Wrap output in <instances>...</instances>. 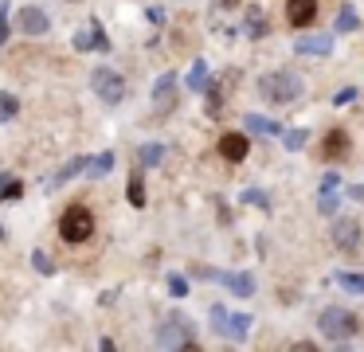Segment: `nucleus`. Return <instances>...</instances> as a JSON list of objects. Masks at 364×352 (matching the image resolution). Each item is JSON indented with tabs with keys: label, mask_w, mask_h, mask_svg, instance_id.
Here are the masks:
<instances>
[{
	"label": "nucleus",
	"mask_w": 364,
	"mask_h": 352,
	"mask_svg": "<svg viewBox=\"0 0 364 352\" xmlns=\"http://www.w3.org/2000/svg\"><path fill=\"white\" fill-rule=\"evenodd\" d=\"M243 200H247V203H255V208H267V196H262V192H255V188H247V192H243Z\"/></svg>",
	"instance_id": "nucleus-30"
},
{
	"label": "nucleus",
	"mask_w": 364,
	"mask_h": 352,
	"mask_svg": "<svg viewBox=\"0 0 364 352\" xmlns=\"http://www.w3.org/2000/svg\"><path fill=\"white\" fill-rule=\"evenodd\" d=\"M348 153V133L345 129H329L325 133V145H321V156L325 161H341Z\"/></svg>",
	"instance_id": "nucleus-13"
},
{
	"label": "nucleus",
	"mask_w": 364,
	"mask_h": 352,
	"mask_svg": "<svg viewBox=\"0 0 364 352\" xmlns=\"http://www.w3.org/2000/svg\"><path fill=\"white\" fill-rule=\"evenodd\" d=\"M9 184H12V176H9V172H0V192H4Z\"/></svg>",
	"instance_id": "nucleus-35"
},
{
	"label": "nucleus",
	"mask_w": 364,
	"mask_h": 352,
	"mask_svg": "<svg viewBox=\"0 0 364 352\" xmlns=\"http://www.w3.org/2000/svg\"><path fill=\"white\" fill-rule=\"evenodd\" d=\"M32 262H36V270H40V274H51V270H55V266H51V258L43 255V250H36V255H32Z\"/></svg>",
	"instance_id": "nucleus-28"
},
{
	"label": "nucleus",
	"mask_w": 364,
	"mask_h": 352,
	"mask_svg": "<svg viewBox=\"0 0 364 352\" xmlns=\"http://www.w3.org/2000/svg\"><path fill=\"white\" fill-rule=\"evenodd\" d=\"M247 129H251V133H278V122L259 117V114H247Z\"/></svg>",
	"instance_id": "nucleus-20"
},
{
	"label": "nucleus",
	"mask_w": 364,
	"mask_h": 352,
	"mask_svg": "<svg viewBox=\"0 0 364 352\" xmlns=\"http://www.w3.org/2000/svg\"><path fill=\"white\" fill-rule=\"evenodd\" d=\"M247 333H251V317H247V313H231V317H228V333H223V336H231V341L243 344Z\"/></svg>",
	"instance_id": "nucleus-16"
},
{
	"label": "nucleus",
	"mask_w": 364,
	"mask_h": 352,
	"mask_svg": "<svg viewBox=\"0 0 364 352\" xmlns=\"http://www.w3.org/2000/svg\"><path fill=\"white\" fill-rule=\"evenodd\" d=\"M333 242H337L341 250H356L360 247V223H356L353 215L333 219Z\"/></svg>",
	"instance_id": "nucleus-7"
},
{
	"label": "nucleus",
	"mask_w": 364,
	"mask_h": 352,
	"mask_svg": "<svg viewBox=\"0 0 364 352\" xmlns=\"http://www.w3.org/2000/svg\"><path fill=\"white\" fill-rule=\"evenodd\" d=\"M337 282L348 294H364V274H337Z\"/></svg>",
	"instance_id": "nucleus-22"
},
{
	"label": "nucleus",
	"mask_w": 364,
	"mask_h": 352,
	"mask_svg": "<svg viewBox=\"0 0 364 352\" xmlns=\"http://www.w3.org/2000/svg\"><path fill=\"white\" fill-rule=\"evenodd\" d=\"M153 106H157L161 114H168V110L176 106V75L157 78V86H153Z\"/></svg>",
	"instance_id": "nucleus-8"
},
{
	"label": "nucleus",
	"mask_w": 364,
	"mask_h": 352,
	"mask_svg": "<svg viewBox=\"0 0 364 352\" xmlns=\"http://www.w3.org/2000/svg\"><path fill=\"white\" fill-rule=\"evenodd\" d=\"M228 317H231V313L228 309H223V305H212V329H215V333H228Z\"/></svg>",
	"instance_id": "nucleus-23"
},
{
	"label": "nucleus",
	"mask_w": 364,
	"mask_h": 352,
	"mask_svg": "<svg viewBox=\"0 0 364 352\" xmlns=\"http://www.w3.org/2000/svg\"><path fill=\"white\" fill-rule=\"evenodd\" d=\"M259 94L274 106H286V102L301 98V78L294 70H270V75L259 78Z\"/></svg>",
	"instance_id": "nucleus-1"
},
{
	"label": "nucleus",
	"mask_w": 364,
	"mask_h": 352,
	"mask_svg": "<svg viewBox=\"0 0 364 352\" xmlns=\"http://www.w3.org/2000/svg\"><path fill=\"white\" fill-rule=\"evenodd\" d=\"M314 16H317V0H286V20H290L294 28L314 23Z\"/></svg>",
	"instance_id": "nucleus-10"
},
{
	"label": "nucleus",
	"mask_w": 364,
	"mask_h": 352,
	"mask_svg": "<svg viewBox=\"0 0 364 352\" xmlns=\"http://www.w3.org/2000/svg\"><path fill=\"white\" fill-rule=\"evenodd\" d=\"M4 16H9V4L0 0V43H4V36H9V20H4Z\"/></svg>",
	"instance_id": "nucleus-32"
},
{
	"label": "nucleus",
	"mask_w": 364,
	"mask_h": 352,
	"mask_svg": "<svg viewBox=\"0 0 364 352\" xmlns=\"http://www.w3.org/2000/svg\"><path fill=\"white\" fill-rule=\"evenodd\" d=\"M90 86H95V94L106 102V106H118V102L126 98V82H122V75L110 70V67H98L95 75H90Z\"/></svg>",
	"instance_id": "nucleus-5"
},
{
	"label": "nucleus",
	"mask_w": 364,
	"mask_h": 352,
	"mask_svg": "<svg viewBox=\"0 0 364 352\" xmlns=\"http://www.w3.org/2000/svg\"><path fill=\"white\" fill-rule=\"evenodd\" d=\"M235 4H239V0H212L215 12H223V8H235Z\"/></svg>",
	"instance_id": "nucleus-34"
},
{
	"label": "nucleus",
	"mask_w": 364,
	"mask_h": 352,
	"mask_svg": "<svg viewBox=\"0 0 364 352\" xmlns=\"http://www.w3.org/2000/svg\"><path fill=\"white\" fill-rule=\"evenodd\" d=\"M333 47V36H301L298 39V51L301 55H325Z\"/></svg>",
	"instance_id": "nucleus-15"
},
{
	"label": "nucleus",
	"mask_w": 364,
	"mask_h": 352,
	"mask_svg": "<svg viewBox=\"0 0 364 352\" xmlns=\"http://www.w3.org/2000/svg\"><path fill=\"white\" fill-rule=\"evenodd\" d=\"M317 329H321V336L325 341H333V344H345V341H353V333H356V317L348 309H325L321 313V321H317Z\"/></svg>",
	"instance_id": "nucleus-3"
},
{
	"label": "nucleus",
	"mask_w": 364,
	"mask_h": 352,
	"mask_svg": "<svg viewBox=\"0 0 364 352\" xmlns=\"http://www.w3.org/2000/svg\"><path fill=\"white\" fill-rule=\"evenodd\" d=\"M0 239H4V227H0Z\"/></svg>",
	"instance_id": "nucleus-37"
},
{
	"label": "nucleus",
	"mask_w": 364,
	"mask_h": 352,
	"mask_svg": "<svg viewBox=\"0 0 364 352\" xmlns=\"http://www.w3.org/2000/svg\"><path fill=\"white\" fill-rule=\"evenodd\" d=\"M168 289H173L176 297H184V294H188V286H184V278H181V274H173V278H168Z\"/></svg>",
	"instance_id": "nucleus-31"
},
{
	"label": "nucleus",
	"mask_w": 364,
	"mask_h": 352,
	"mask_svg": "<svg viewBox=\"0 0 364 352\" xmlns=\"http://www.w3.org/2000/svg\"><path fill=\"white\" fill-rule=\"evenodd\" d=\"M157 344H161V348H196V336H192V325H188V321H184L181 313H173V317L161 321Z\"/></svg>",
	"instance_id": "nucleus-4"
},
{
	"label": "nucleus",
	"mask_w": 364,
	"mask_h": 352,
	"mask_svg": "<svg viewBox=\"0 0 364 352\" xmlns=\"http://www.w3.org/2000/svg\"><path fill=\"white\" fill-rule=\"evenodd\" d=\"M87 164H90V156H75V161H67L63 169H59V172H55V176H51L43 188H48V192H55V188H63V184H67V180H75V176H79V172L87 169Z\"/></svg>",
	"instance_id": "nucleus-12"
},
{
	"label": "nucleus",
	"mask_w": 364,
	"mask_h": 352,
	"mask_svg": "<svg viewBox=\"0 0 364 352\" xmlns=\"http://www.w3.org/2000/svg\"><path fill=\"white\" fill-rule=\"evenodd\" d=\"M220 282L231 289V294H239V297H251L255 294V278H251V274H220Z\"/></svg>",
	"instance_id": "nucleus-14"
},
{
	"label": "nucleus",
	"mask_w": 364,
	"mask_h": 352,
	"mask_svg": "<svg viewBox=\"0 0 364 352\" xmlns=\"http://www.w3.org/2000/svg\"><path fill=\"white\" fill-rule=\"evenodd\" d=\"M126 196H129V203H134V208H145V180H141V172H134V176H129Z\"/></svg>",
	"instance_id": "nucleus-18"
},
{
	"label": "nucleus",
	"mask_w": 364,
	"mask_h": 352,
	"mask_svg": "<svg viewBox=\"0 0 364 352\" xmlns=\"http://www.w3.org/2000/svg\"><path fill=\"white\" fill-rule=\"evenodd\" d=\"M337 208H341V200H337V196H333V192H325L321 200H317V211H321V215H333V211H337Z\"/></svg>",
	"instance_id": "nucleus-25"
},
{
	"label": "nucleus",
	"mask_w": 364,
	"mask_h": 352,
	"mask_svg": "<svg viewBox=\"0 0 364 352\" xmlns=\"http://www.w3.org/2000/svg\"><path fill=\"white\" fill-rule=\"evenodd\" d=\"M75 47H79V51H110V39H106V31L90 20V28L75 36Z\"/></svg>",
	"instance_id": "nucleus-11"
},
{
	"label": "nucleus",
	"mask_w": 364,
	"mask_h": 352,
	"mask_svg": "<svg viewBox=\"0 0 364 352\" xmlns=\"http://www.w3.org/2000/svg\"><path fill=\"white\" fill-rule=\"evenodd\" d=\"M353 200H364V184H360V188H353Z\"/></svg>",
	"instance_id": "nucleus-36"
},
{
	"label": "nucleus",
	"mask_w": 364,
	"mask_h": 352,
	"mask_svg": "<svg viewBox=\"0 0 364 352\" xmlns=\"http://www.w3.org/2000/svg\"><path fill=\"white\" fill-rule=\"evenodd\" d=\"M356 23H360V20H356V12H353V8H341V20H337V31H353Z\"/></svg>",
	"instance_id": "nucleus-26"
},
{
	"label": "nucleus",
	"mask_w": 364,
	"mask_h": 352,
	"mask_svg": "<svg viewBox=\"0 0 364 352\" xmlns=\"http://www.w3.org/2000/svg\"><path fill=\"white\" fill-rule=\"evenodd\" d=\"M220 153H223V161H247V153H251V141L243 137V133H223L220 137Z\"/></svg>",
	"instance_id": "nucleus-9"
},
{
	"label": "nucleus",
	"mask_w": 364,
	"mask_h": 352,
	"mask_svg": "<svg viewBox=\"0 0 364 352\" xmlns=\"http://www.w3.org/2000/svg\"><path fill=\"white\" fill-rule=\"evenodd\" d=\"M16 28L24 31V36H43V31L51 28V20H48V12H43V8L24 4V8L16 12Z\"/></svg>",
	"instance_id": "nucleus-6"
},
{
	"label": "nucleus",
	"mask_w": 364,
	"mask_h": 352,
	"mask_svg": "<svg viewBox=\"0 0 364 352\" xmlns=\"http://www.w3.org/2000/svg\"><path fill=\"white\" fill-rule=\"evenodd\" d=\"M59 235H63L67 242H87L90 235H95V215H90V208L71 203V208L63 211V219H59Z\"/></svg>",
	"instance_id": "nucleus-2"
},
{
	"label": "nucleus",
	"mask_w": 364,
	"mask_h": 352,
	"mask_svg": "<svg viewBox=\"0 0 364 352\" xmlns=\"http://www.w3.org/2000/svg\"><path fill=\"white\" fill-rule=\"evenodd\" d=\"M247 31H251V36H262V31H267V23H262V20H247Z\"/></svg>",
	"instance_id": "nucleus-33"
},
{
	"label": "nucleus",
	"mask_w": 364,
	"mask_h": 352,
	"mask_svg": "<svg viewBox=\"0 0 364 352\" xmlns=\"http://www.w3.org/2000/svg\"><path fill=\"white\" fill-rule=\"evenodd\" d=\"M188 86H192V90H200V94H208V86H212V82H208V63H204V59L192 63V70H188Z\"/></svg>",
	"instance_id": "nucleus-17"
},
{
	"label": "nucleus",
	"mask_w": 364,
	"mask_h": 352,
	"mask_svg": "<svg viewBox=\"0 0 364 352\" xmlns=\"http://www.w3.org/2000/svg\"><path fill=\"white\" fill-rule=\"evenodd\" d=\"M161 156H165V153H161V145H145L141 149V164H157Z\"/></svg>",
	"instance_id": "nucleus-27"
},
{
	"label": "nucleus",
	"mask_w": 364,
	"mask_h": 352,
	"mask_svg": "<svg viewBox=\"0 0 364 352\" xmlns=\"http://www.w3.org/2000/svg\"><path fill=\"white\" fill-rule=\"evenodd\" d=\"M306 137H309L306 129H290V133H286V149H294V153H298V149H306Z\"/></svg>",
	"instance_id": "nucleus-24"
},
{
	"label": "nucleus",
	"mask_w": 364,
	"mask_h": 352,
	"mask_svg": "<svg viewBox=\"0 0 364 352\" xmlns=\"http://www.w3.org/2000/svg\"><path fill=\"white\" fill-rule=\"evenodd\" d=\"M114 169V153H102V156H90V164H87V176H106V172Z\"/></svg>",
	"instance_id": "nucleus-19"
},
{
	"label": "nucleus",
	"mask_w": 364,
	"mask_h": 352,
	"mask_svg": "<svg viewBox=\"0 0 364 352\" xmlns=\"http://www.w3.org/2000/svg\"><path fill=\"white\" fill-rule=\"evenodd\" d=\"M16 110H20L16 94H0V122H12V117H16Z\"/></svg>",
	"instance_id": "nucleus-21"
},
{
	"label": "nucleus",
	"mask_w": 364,
	"mask_h": 352,
	"mask_svg": "<svg viewBox=\"0 0 364 352\" xmlns=\"http://www.w3.org/2000/svg\"><path fill=\"white\" fill-rule=\"evenodd\" d=\"M16 196H24V184H20V180H12V184L0 192V200H16Z\"/></svg>",
	"instance_id": "nucleus-29"
}]
</instances>
